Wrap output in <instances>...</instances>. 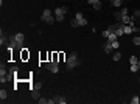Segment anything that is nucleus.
<instances>
[{
  "mask_svg": "<svg viewBox=\"0 0 140 104\" xmlns=\"http://www.w3.org/2000/svg\"><path fill=\"white\" fill-rule=\"evenodd\" d=\"M23 42H25V36L22 33H17V34L11 36L10 44H8V50H22Z\"/></svg>",
  "mask_w": 140,
  "mask_h": 104,
  "instance_id": "obj_1",
  "label": "nucleus"
},
{
  "mask_svg": "<svg viewBox=\"0 0 140 104\" xmlns=\"http://www.w3.org/2000/svg\"><path fill=\"white\" fill-rule=\"evenodd\" d=\"M78 65H81V61H79V57H78V53L76 51H72L69 57H67V61H65V70L67 72H72L75 67H78Z\"/></svg>",
  "mask_w": 140,
  "mask_h": 104,
  "instance_id": "obj_2",
  "label": "nucleus"
},
{
  "mask_svg": "<svg viewBox=\"0 0 140 104\" xmlns=\"http://www.w3.org/2000/svg\"><path fill=\"white\" fill-rule=\"evenodd\" d=\"M45 68L48 70V72H52V73L56 75L59 72V62L56 59H53V61H50V62H47V64H45Z\"/></svg>",
  "mask_w": 140,
  "mask_h": 104,
  "instance_id": "obj_3",
  "label": "nucleus"
},
{
  "mask_svg": "<svg viewBox=\"0 0 140 104\" xmlns=\"http://www.w3.org/2000/svg\"><path fill=\"white\" fill-rule=\"evenodd\" d=\"M48 104H67V98L62 95H54L52 99H48Z\"/></svg>",
  "mask_w": 140,
  "mask_h": 104,
  "instance_id": "obj_4",
  "label": "nucleus"
},
{
  "mask_svg": "<svg viewBox=\"0 0 140 104\" xmlns=\"http://www.w3.org/2000/svg\"><path fill=\"white\" fill-rule=\"evenodd\" d=\"M6 81H8V70L5 68V64L2 62V64H0V82L3 84V82H6Z\"/></svg>",
  "mask_w": 140,
  "mask_h": 104,
  "instance_id": "obj_5",
  "label": "nucleus"
},
{
  "mask_svg": "<svg viewBox=\"0 0 140 104\" xmlns=\"http://www.w3.org/2000/svg\"><path fill=\"white\" fill-rule=\"evenodd\" d=\"M10 39H11V36H8V33L5 30H2L0 31V45H8L10 44Z\"/></svg>",
  "mask_w": 140,
  "mask_h": 104,
  "instance_id": "obj_6",
  "label": "nucleus"
},
{
  "mask_svg": "<svg viewBox=\"0 0 140 104\" xmlns=\"http://www.w3.org/2000/svg\"><path fill=\"white\" fill-rule=\"evenodd\" d=\"M53 12H54V17H56V22H62V20H64V12H62L61 6L56 8V9H54Z\"/></svg>",
  "mask_w": 140,
  "mask_h": 104,
  "instance_id": "obj_7",
  "label": "nucleus"
},
{
  "mask_svg": "<svg viewBox=\"0 0 140 104\" xmlns=\"http://www.w3.org/2000/svg\"><path fill=\"white\" fill-rule=\"evenodd\" d=\"M103 50H104V53H108V55H109V53H112L114 48H112V42H111V40L106 39L103 42Z\"/></svg>",
  "mask_w": 140,
  "mask_h": 104,
  "instance_id": "obj_8",
  "label": "nucleus"
},
{
  "mask_svg": "<svg viewBox=\"0 0 140 104\" xmlns=\"http://www.w3.org/2000/svg\"><path fill=\"white\" fill-rule=\"evenodd\" d=\"M50 16H53V12H52V9H48V8H45V9L42 11V16H41V20H42V22H47V19H48Z\"/></svg>",
  "mask_w": 140,
  "mask_h": 104,
  "instance_id": "obj_9",
  "label": "nucleus"
},
{
  "mask_svg": "<svg viewBox=\"0 0 140 104\" xmlns=\"http://www.w3.org/2000/svg\"><path fill=\"white\" fill-rule=\"evenodd\" d=\"M87 3H89V5H92L95 9H101V6H103L100 0H87Z\"/></svg>",
  "mask_w": 140,
  "mask_h": 104,
  "instance_id": "obj_10",
  "label": "nucleus"
},
{
  "mask_svg": "<svg viewBox=\"0 0 140 104\" xmlns=\"http://www.w3.org/2000/svg\"><path fill=\"white\" fill-rule=\"evenodd\" d=\"M123 33H125V34H132V25H125V27H123Z\"/></svg>",
  "mask_w": 140,
  "mask_h": 104,
  "instance_id": "obj_11",
  "label": "nucleus"
},
{
  "mask_svg": "<svg viewBox=\"0 0 140 104\" xmlns=\"http://www.w3.org/2000/svg\"><path fill=\"white\" fill-rule=\"evenodd\" d=\"M17 65H12V67L10 68V70H8V73H10V75H12V76H16V75H17Z\"/></svg>",
  "mask_w": 140,
  "mask_h": 104,
  "instance_id": "obj_12",
  "label": "nucleus"
},
{
  "mask_svg": "<svg viewBox=\"0 0 140 104\" xmlns=\"http://www.w3.org/2000/svg\"><path fill=\"white\" fill-rule=\"evenodd\" d=\"M76 20H78V25H79V27H86V25L89 23L86 17H84V19H76Z\"/></svg>",
  "mask_w": 140,
  "mask_h": 104,
  "instance_id": "obj_13",
  "label": "nucleus"
},
{
  "mask_svg": "<svg viewBox=\"0 0 140 104\" xmlns=\"http://www.w3.org/2000/svg\"><path fill=\"white\" fill-rule=\"evenodd\" d=\"M6 96H8L6 90H5V89H2V90H0V99H2V101H5V99H6Z\"/></svg>",
  "mask_w": 140,
  "mask_h": 104,
  "instance_id": "obj_14",
  "label": "nucleus"
},
{
  "mask_svg": "<svg viewBox=\"0 0 140 104\" xmlns=\"http://www.w3.org/2000/svg\"><path fill=\"white\" fill-rule=\"evenodd\" d=\"M111 5L112 6H121L123 5V0H111Z\"/></svg>",
  "mask_w": 140,
  "mask_h": 104,
  "instance_id": "obj_15",
  "label": "nucleus"
},
{
  "mask_svg": "<svg viewBox=\"0 0 140 104\" xmlns=\"http://www.w3.org/2000/svg\"><path fill=\"white\" fill-rule=\"evenodd\" d=\"M31 90H41L42 89V84L41 82H36V84H33V87H30Z\"/></svg>",
  "mask_w": 140,
  "mask_h": 104,
  "instance_id": "obj_16",
  "label": "nucleus"
},
{
  "mask_svg": "<svg viewBox=\"0 0 140 104\" xmlns=\"http://www.w3.org/2000/svg\"><path fill=\"white\" fill-rule=\"evenodd\" d=\"M121 17H123L121 12H114V19H115L117 22H121Z\"/></svg>",
  "mask_w": 140,
  "mask_h": 104,
  "instance_id": "obj_17",
  "label": "nucleus"
},
{
  "mask_svg": "<svg viewBox=\"0 0 140 104\" xmlns=\"http://www.w3.org/2000/svg\"><path fill=\"white\" fill-rule=\"evenodd\" d=\"M54 22H56V17H54V16H50V17L47 19V23H48V25H53Z\"/></svg>",
  "mask_w": 140,
  "mask_h": 104,
  "instance_id": "obj_18",
  "label": "nucleus"
},
{
  "mask_svg": "<svg viewBox=\"0 0 140 104\" xmlns=\"http://www.w3.org/2000/svg\"><path fill=\"white\" fill-rule=\"evenodd\" d=\"M117 34L115 33H111V34H109V37H108V40H111V42H114V40H117Z\"/></svg>",
  "mask_w": 140,
  "mask_h": 104,
  "instance_id": "obj_19",
  "label": "nucleus"
},
{
  "mask_svg": "<svg viewBox=\"0 0 140 104\" xmlns=\"http://www.w3.org/2000/svg\"><path fill=\"white\" fill-rule=\"evenodd\" d=\"M31 98H34V99H39V92L37 90H31Z\"/></svg>",
  "mask_w": 140,
  "mask_h": 104,
  "instance_id": "obj_20",
  "label": "nucleus"
},
{
  "mask_svg": "<svg viewBox=\"0 0 140 104\" xmlns=\"http://www.w3.org/2000/svg\"><path fill=\"white\" fill-rule=\"evenodd\" d=\"M131 103H132V104H139L140 103V98L137 96V95H134V96L131 98Z\"/></svg>",
  "mask_w": 140,
  "mask_h": 104,
  "instance_id": "obj_21",
  "label": "nucleus"
},
{
  "mask_svg": "<svg viewBox=\"0 0 140 104\" xmlns=\"http://www.w3.org/2000/svg\"><path fill=\"white\" fill-rule=\"evenodd\" d=\"M139 62V57L137 56H131L129 57V64H137Z\"/></svg>",
  "mask_w": 140,
  "mask_h": 104,
  "instance_id": "obj_22",
  "label": "nucleus"
},
{
  "mask_svg": "<svg viewBox=\"0 0 140 104\" xmlns=\"http://www.w3.org/2000/svg\"><path fill=\"white\" fill-rule=\"evenodd\" d=\"M131 72H132V73H137V72H139L137 64H131Z\"/></svg>",
  "mask_w": 140,
  "mask_h": 104,
  "instance_id": "obj_23",
  "label": "nucleus"
},
{
  "mask_svg": "<svg viewBox=\"0 0 140 104\" xmlns=\"http://www.w3.org/2000/svg\"><path fill=\"white\" fill-rule=\"evenodd\" d=\"M120 59H121V53L115 51V55H114V61H120Z\"/></svg>",
  "mask_w": 140,
  "mask_h": 104,
  "instance_id": "obj_24",
  "label": "nucleus"
},
{
  "mask_svg": "<svg viewBox=\"0 0 140 104\" xmlns=\"http://www.w3.org/2000/svg\"><path fill=\"white\" fill-rule=\"evenodd\" d=\"M112 48L118 50V48H120V42H118V40H114V42H112Z\"/></svg>",
  "mask_w": 140,
  "mask_h": 104,
  "instance_id": "obj_25",
  "label": "nucleus"
},
{
  "mask_svg": "<svg viewBox=\"0 0 140 104\" xmlns=\"http://www.w3.org/2000/svg\"><path fill=\"white\" fill-rule=\"evenodd\" d=\"M70 25H72L73 28H78V27H79V25H78V20H76V19H73V20H72V22H70Z\"/></svg>",
  "mask_w": 140,
  "mask_h": 104,
  "instance_id": "obj_26",
  "label": "nucleus"
},
{
  "mask_svg": "<svg viewBox=\"0 0 140 104\" xmlns=\"http://www.w3.org/2000/svg\"><path fill=\"white\" fill-rule=\"evenodd\" d=\"M108 31H109V34H111V33H115V25H109Z\"/></svg>",
  "mask_w": 140,
  "mask_h": 104,
  "instance_id": "obj_27",
  "label": "nucleus"
},
{
  "mask_svg": "<svg viewBox=\"0 0 140 104\" xmlns=\"http://www.w3.org/2000/svg\"><path fill=\"white\" fill-rule=\"evenodd\" d=\"M37 103H39V104H47V103H48V99H47V98H39V99H37Z\"/></svg>",
  "mask_w": 140,
  "mask_h": 104,
  "instance_id": "obj_28",
  "label": "nucleus"
},
{
  "mask_svg": "<svg viewBox=\"0 0 140 104\" xmlns=\"http://www.w3.org/2000/svg\"><path fill=\"white\" fill-rule=\"evenodd\" d=\"M132 44H134V45H140V37H134V39H132Z\"/></svg>",
  "mask_w": 140,
  "mask_h": 104,
  "instance_id": "obj_29",
  "label": "nucleus"
},
{
  "mask_svg": "<svg viewBox=\"0 0 140 104\" xmlns=\"http://www.w3.org/2000/svg\"><path fill=\"white\" fill-rule=\"evenodd\" d=\"M120 12H121V16H128V8H121Z\"/></svg>",
  "mask_w": 140,
  "mask_h": 104,
  "instance_id": "obj_30",
  "label": "nucleus"
},
{
  "mask_svg": "<svg viewBox=\"0 0 140 104\" xmlns=\"http://www.w3.org/2000/svg\"><path fill=\"white\" fill-rule=\"evenodd\" d=\"M75 19H84V16H83V12H76V16H75Z\"/></svg>",
  "mask_w": 140,
  "mask_h": 104,
  "instance_id": "obj_31",
  "label": "nucleus"
},
{
  "mask_svg": "<svg viewBox=\"0 0 140 104\" xmlns=\"http://www.w3.org/2000/svg\"><path fill=\"white\" fill-rule=\"evenodd\" d=\"M134 17H135V19H140V9H137V11L134 12Z\"/></svg>",
  "mask_w": 140,
  "mask_h": 104,
  "instance_id": "obj_32",
  "label": "nucleus"
},
{
  "mask_svg": "<svg viewBox=\"0 0 140 104\" xmlns=\"http://www.w3.org/2000/svg\"><path fill=\"white\" fill-rule=\"evenodd\" d=\"M103 37H106V39L109 37V31H108V30H104V31H103Z\"/></svg>",
  "mask_w": 140,
  "mask_h": 104,
  "instance_id": "obj_33",
  "label": "nucleus"
},
{
  "mask_svg": "<svg viewBox=\"0 0 140 104\" xmlns=\"http://www.w3.org/2000/svg\"><path fill=\"white\" fill-rule=\"evenodd\" d=\"M61 9H62V12H64V14H67V11H69V8H67V6H61Z\"/></svg>",
  "mask_w": 140,
  "mask_h": 104,
  "instance_id": "obj_34",
  "label": "nucleus"
},
{
  "mask_svg": "<svg viewBox=\"0 0 140 104\" xmlns=\"http://www.w3.org/2000/svg\"><path fill=\"white\" fill-rule=\"evenodd\" d=\"M137 67H139V70H140V59H139V62H137Z\"/></svg>",
  "mask_w": 140,
  "mask_h": 104,
  "instance_id": "obj_35",
  "label": "nucleus"
}]
</instances>
